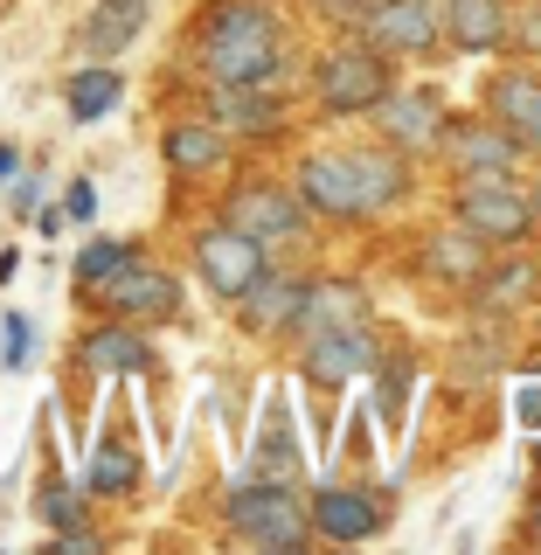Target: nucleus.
<instances>
[{
    "instance_id": "obj_23",
    "label": "nucleus",
    "mask_w": 541,
    "mask_h": 555,
    "mask_svg": "<svg viewBox=\"0 0 541 555\" xmlns=\"http://www.w3.org/2000/svg\"><path fill=\"white\" fill-rule=\"evenodd\" d=\"M493 112H500V126L520 139V132H528V118L541 112V77H528V69H507V77L493 83Z\"/></svg>"
},
{
    "instance_id": "obj_27",
    "label": "nucleus",
    "mask_w": 541,
    "mask_h": 555,
    "mask_svg": "<svg viewBox=\"0 0 541 555\" xmlns=\"http://www.w3.org/2000/svg\"><path fill=\"white\" fill-rule=\"evenodd\" d=\"M528 292H534V264H507V271L493 278V292H486V299H493V306H514V299H528Z\"/></svg>"
},
{
    "instance_id": "obj_22",
    "label": "nucleus",
    "mask_w": 541,
    "mask_h": 555,
    "mask_svg": "<svg viewBox=\"0 0 541 555\" xmlns=\"http://www.w3.org/2000/svg\"><path fill=\"white\" fill-rule=\"evenodd\" d=\"M355 320H361V292L355 285H306L299 334H312V326H355Z\"/></svg>"
},
{
    "instance_id": "obj_8",
    "label": "nucleus",
    "mask_w": 541,
    "mask_h": 555,
    "mask_svg": "<svg viewBox=\"0 0 541 555\" xmlns=\"http://www.w3.org/2000/svg\"><path fill=\"white\" fill-rule=\"evenodd\" d=\"M361 369H369V334H361V320L355 326H312L306 334V375L312 382H355Z\"/></svg>"
},
{
    "instance_id": "obj_14",
    "label": "nucleus",
    "mask_w": 541,
    "mask_h": 555,
    "mask_svg": "<svg viewBox=\"0 0 541 555\" xmlns=\"http://www.w3.org/2000/svg\"><path fill=\"white\" fill-rule=\"evenodd\" d=\"M160 153H167L173 173H216L222 160H230V139H222L216 126H202V118H188V126H167Z\"/></svg>"
},
{
    "instance_id": "obj_32",
    "label": "nucleus",
    "mask_w": 541,
    "mask_h": 555,
    "mask_svg": "<svg viewBox=\"0 0 541 555\" xmlns=\"http://www.w3.org/2000/svg\"><path fill=\"white\" fill-rule=\"evenodd\" d=\"M520 139H528V146H541V112L528 118V132H520Z\"/></svg>"
},
{
    "instance_id": "obj_10",
    "label": "nucleus",
    "mask_w": 541,
    "mask_h": 555,
    "mask_svg": "<svg viewBox=\"0 0 541 555\" xmlns=\"http://www.w3.org/2000/svg\"><path fill=\"white\" fill-rule=\"evenodd\" d=\"M369 35H375V49L424 56V49L438 42V8H424V0H375V8H369Z\"/></svg>"
},
{
    "instance_id": "obj_25",
    "label": "nucleus",
    "mask_w": 541,
    "mask_h": 555,
    "mask_svg": "<svg viewBox=\"0 0 541 555\" xmlns=\"http://www.w3.org/2000/svg\"><path fill=\"white\" fill-rule=\"evenodd\" d=\"M132 264V243H83V257H77V285L83 292H98L112 271H126Z\"/></svg>"
},
{
    "instance_id": "obj_5",
    "label": "nucleus",
    "mask_w": 541,
    "mask_h": 555,
    "mask_svg": "<svg viewBox=\"0 0 541 555\" xmlns=\"http://www.w3.org/2000/svg\"><path fill=\"white\" fill-rule=\"evenodd\" d=\"M382 98H389V63L375 49H340V56L320 63V104L326 112L355 118V112H375Z\"/></svg>"
},
{
    "instance_id": "obj_19",
    "label": "nucleus",
    "mask_w": 541,
    "mask_h": 555,
    "mask_svg": "<svg viewBox=\"0 0 541 555\" xmlns=\"http://www.w3.org/2000/svg\"><path fill=\"white\" fill-rule=\"evenodd\" d=\"M216 118L230 132H271L278 126V104L265 83H216Z\"/></svg>"
},
{
    "instance_id": "obj_15",
    "label": "nucleus",
    "mask_w": 541,
    "mask_h": 555,
    "mask_svg": "<svg viewBox=\"0 0 541 555\" xmlns=\"http://www.w3.org/2000/svg\"><path fill=\"white\" fill-rule=\"evenodd\" d=\"M382 112H389V139H403V146H438L445 132V112L430 91H389L382 98Z\"/></svg>"
},
{
    "instance_id": "obj_33",
    "label": "nucleus",
    "mask_w": 541,
    "mask_h": 555,
    "mask_svg": "<svg viewBox=\"0 0 541 555\" xmlns=\"http://www.w3.org/2000/svg\"><path fill=\"white\" fill-rule=\"evenodd\" d=\"M320 8H334V14H347V8H361V0H320Z\"/></svg>"
},
{
    "instance_id": "obj_18",
    "label": "nucleus",
    "mask_w": 541,
    "mask_h": 555,
    "mask_svg": "<svg viewBox=\"0 0 541 555\" xmlns=\"http://www.w3.org/2000/svg\"><path fill=\"white\" fill-rule=\"evenodd\" d=\"M139 28H146V0H104L91 22H83V49L91 56H118Z\"/></svg>"
},
{
    "instance_id": "obj_12",
    "label": "nucleus",
    "mask_w": 541,
    "mask_h": 555,
    "mask_svg": "<svg viewBox=\"0 0 541 555\" xmlns=\"http://www.w3.org/2000/svg\"><path fill=\"white\" fill-rule=\"evenodd\" d=\"M438 139L451 146V160H459L465 173H486V181H493V173H507L514 167V146H520L507 126H451Z\"/></svg>"
},
{
    "instance_id": "obj_2",
    "label": "nucleus",
    "mask_w": 541,
    "mask_h": 555,
    "mask_svg": "<svg viewBox=\"0 0 541 555\" xmlns=\"http://www.w3.org/2000/svg\"><path fill=\"white\" fill-rule=\"evenodd\" d=\"M299 195L306 208H320V216H375V208H389L403 195V173L389 160H375V153H312L299 167Z\"/></svg>"
},
{
    "instance_id": "obj_20",
    "label": "nucleus",
    "mask_w": 541,
    "mask_h": 555,
    "mask_svg": "<svg viewBox=\"0 0 541 555\" xmlns=\"http://www.w3.org/2000/svg\"><path fill=\"white\" fill-rule=\"evenodd\" d=\"M424 264L438 271V278H451V285H473V278L486 271V257H479V236L473 230H438L424 243Z\"/></svg>"
},
{
    "instance_id": "obj_29",
    "label": "nucleus",
    "mask_w": 541,
    "mask_h": 555,
    "mask_svg": "<svg viewBox=\"0 0 541 555\" xmlns=\"http://www.w3.org/2000/svg\"><path fill=\"white\" fill-rule=\"evenodd\" d=\"M514 416H520V430H534V438H541V382H534V389H520Z\"/></svg>"
},
{
    "instance_id": "obj_11",
    "label": "nucleus",
    "mask_w": 541,
    "mask_h": 555,
    "mask_svg": "<svg viewBox=\"0 0 541 555\" xmlns=\"http://www.w3.org/2000/svg\"><path fill=\"white\" fill-rule=\"evenodd\" d=\"M312 528L326 534V542H361V534L382 528V507L369 493H347V486H326V493H312Z\"/></svg>"
},
{
    "instance_id": "obj_31",
    "label": "nucleus",
    "mask_w": 541,
    "mask_h": 555,
    "mask_svg": "<svg viewBox=\"0 0 541 555\" xmlns=\"http://www.w3.org/2000/svg\"><path fill=\"white\" fill-rule=\"evenodd\" d=\"M14 167H22V153H14V146H8V139H0V188H8V181H14Z\"/></svg>"
},
{
    "instance_id": "obj_1",
    "label": "nucleus",
    "mask_w": 541,
    "mask_h": 555,
    "mask_svg": "<svg viewBox=\"0 0 541 555\" xmlns=\"http://www.w3.org/2000/svg\"><path fill=\"white\" fill-rule=\"evenodd\" d=\"M208 83H271L278 77V22L257 0H222L202 22Z\"/></svg>"
},
{
    "instance_id": "obj_35",
    "label": "nucleus",
    "mask_w": 541,
    "mask_h": 555,
    "mask_svg": "<svg viewBox=\"0 0 541 555\" xmlns=\"http://www.w3.org/2000/svg\"><path fill=\"white\" fill-rule=\"evenodd\" d=\"M534 520H541V514H534Z\"/></svg>"
},
{
    "instance_id": "obj_6",
    "label": "nucleus",
    "mask_w": 541,
    "mask_h": 555,
    "mask_svg": "<svg viewBox=\"0 0 541 555\" xmlns=\"http://www.w3.org/2000/svg\"><path fill=\"white\" fill-rule=\"evenodd\" d=\"M459 222L479 243H520L534 230V202H520L514 188H500V181H479V188L459 195Z\"/></svg>"
},
{
    "instance_id": "obj_3",
    "label": "nucleus",
    "mask_w": 541,
    "mask_h": 555,
    "mask_svg": "<svg viewBox=\"0 0 541 555\" xmlns=\"http://www.w3.org/2000/svg\"><path fill=\"white\" fill-rule=\"evenodd\" d=\"M222 514H230V528H236L250 548H299V542H306V500L292 493V486H278V479L236 486Z\"/></svg>"
},
{
    "instance_id": "obj_26",
    "label": "nucleus",
    "mask_w": 541,
    "mask_h": 555,
    "mask_svg": "<svg viewBox=\"0 0 541 555\" xmlns=\"http://www.w3.org/2000/svg\"><path fill=\"white\" fill-rule=\"evenodd\" d=\"M42 520H49L56 534H63V528H77V493H69L63 479H49V486H42Z\"/></svg>"
},
{
    "instance_id": "obj_16",
    "label": "nucleus",
    "mask_w": 541,
    "mask_h": 555,
    "mask_svg": "<svg viewBox=\"0 0 541 555\" xmlns=\"http://www.w3.org/2000/svg\"><path fill=\"white\" fill-rule=\"evenodd\" d=\"M83 361L98 375H139V369H153V347L132 326H98V334H83Z\"/></svg>"
},
{
    "instance_id": "obj_21",
    "label": "nucleus",
    "mask_w": 541,
    "mask_h": 555,
    "mask_svg": "<svg viewBox=\"0 0 541 555\" xmlns=\"http://www.w3.org/2000/svg\"><path fill=\"white\" fill-rule=\"evenodd\" d=\"M299 299H306V285L299 278H257L250 292H243V306H250V326H285V320H299Z\"/></svg>"
},
{
    "instance_id": "obj_30",
    "label": "nucleus",
    "mask_w": 541,
    "mask_h": 555,
    "mask_svg": "<svg viewBox=\"0 0 541 555\" xmlns=\"http://www.w3.org/2000/svg\"><path fill=\"white\" fill-rule=\"evenodd\" d=\"M28 361V320H8V369Z\"/></svg>"
},
{
    "instance_id": "obj_17",
    "label": "nucleus",
    "mask_w": 541,
    "mask_h": 555,
    "mask_svg": "<svg viewBox=\"0 0 541 555\" xmlns=\"http://www.w3.org/2000/svg\"><path fill=\"white\" fill-rule=\"evenodd\" d=\"M438 28L459 49H493L500 35H507V14H500V0H451V8L438 14Z\"/></svg>"
},
{
    "instance_id": "obj_13",
    "label": "nucleus",
    "mask_w": 541,
    "mask_h": 555,
    "mask_svg": "<svg viewBox=\"0 0 541 555\" xmlns=\"http://www.w3.org/2000/svg\"><path fill=\"white\" fill-rule=\"evenodd\" d=\"M118 98H126V77H118L112 63H83V69H69V83H63V104H69V118H77V126L112 118Z\"/></svg>"
},
{
    "instance_id": "obj_34",
    "label": "nucleus",
    "mask_w": 541,
    "mask_h": 555,
    "mask_svg": "<svg viewBox=\"0 0 541 555\" xmlns=\"http://www.w3.org/2000/svg\"><path fill=\"white\" fill-rule=\"evenodd\" d=\"M534 216H541V202H534Z\"/></svg>"
},
{
    "instance_id": "obj_4",
    "label": "nucleus",
    "mask_w": 541,
    "mask_h": 555,
    "mask_svg": "<svg viewBox=\"0 0 541 555\" xmlns=\"http://www.w3.org/2000/svg\"><path fill=\"white\" fill-rule=\"evenodd\" d=\"M195 271H202V285L216 292V299H243V292L265 278V243L257 236H243V230H202L195 243Z\"/></svg>"
},
{
    "instance_id": "obj_9",
    "label": "nucleus",
    "mask_w": 541,
    "mask_h": 555,
    "mask_svg": "<svg viewBox=\"0 0 541 555\" xmlns=\"http://www.w3.org/2000/svg\"><path fill=\"white\" fill-rule=\"evenodd\" d=\"M222 222L257 243H278V236H299V202L278 195V188H236L230 208H222Z\"/></svg>"
},
{
    "instance_id": "obj_28",
    "label": "nucleus",
    "mask_w": 541,
    "mask_h": 555,
    "mask_svg": "<svg viewBox=\"0 0 541 555\" xmlns=\"http://www.w3.org/2000/svg\"><path fill=\"white\" fill-rule=\"evenodd\" d=\"M63 216H69V222H91V216H98V188H91V181H77V188L63 195Z\"/></svg>"
},
{
    "instance_id": "obj_24",
    "label": "nucleus",
    "mask_w": 541,
    "mask_h": 555,
    "mask_svg": "<svg viewBox=\"0 0 541 555\" xmlns=\"http://www.w3.org/2000/svg\"><path fill=\"white\" fill-rule=\"evenodd\" d=\"M132 486H139V459L118 438H104L91 459V493H132Z\"/></svg>"
},
{
    "instance_id": "obj_7",
    "label": "nucleus",
    "mask_w": 541,
    "mask_h": 555,
    "mask_svg": "<svg viewBox=\"0 0 541 555\" xmlns=\"http://www.w3.org/2000/svg\"><path fill=\"white\" fill-rule=\"evenodd\" d=\"M98 299L112 306L118 320H167V312L181 306V285H173L167 271H153V264H139V257H132L126 271H112L98 285Z\"/></svg>"
}]
</instances>
